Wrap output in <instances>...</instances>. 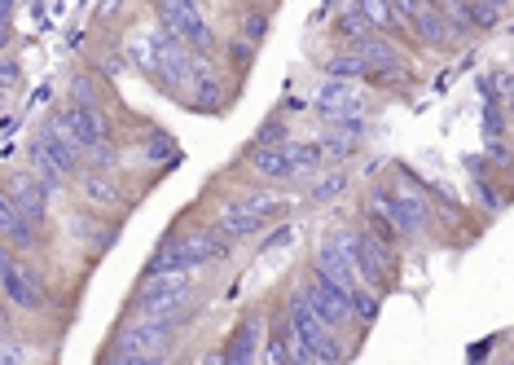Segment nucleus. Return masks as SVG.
<instances>
[{"label":"nucleus","mask_w":514,"mask_h":365,"mask_svg":"<svg viewBox=\"0 0 514 365\" xmlns=\"http://www.w3.org/2000/svg\"><path fill=\"white\" fill-rule=\"evenodd\" d=\"M36 150L44 154V159L53 163L62 176H80L84 172V150L75 146L71 137H62V132H53L49 124H44V132L36 137Z\"/></svg>","instance_id":"obj_13"},{"label":"nucleus","mask_w":514,"mask_h":365,"mask_svg":"<svg viewBox=\"0 0 514 365\" xmlns=\"http://www.w3.org/2000/svg\"><path fill=\"white\" fill-rule=\"evenodd\" d=\"M49 128L62 132V137H71L84 154L110 141V119H106L102 106H71V110H58V115H49Z\"/></svg>","instance_id":"obj_3"},{"label":"nucleus","mask_w":514,"mask_h":365,"mask_svg":"<svg viewBox=\"0 0 514 365\" xmlns=\"http://www.w3.org/2000/svg\"><path fill=\"white\" fill-rule=\"evenodd\" d=\"M264 27H268V18H264V14H251V18H247V40L260 44V40H264Z\"/></svg>","instance_id":"obj_30"},{"label":"nucleus","mask_w":514,"mask_h":365,"mask_svg":"<svg viewBox=\"0 0 514 365\" xmlns=\"http://www.w3.org/2000/svg\"><path fill=\"white\" fill-rule=\"evenodd\" d=\"M286 207L277 203V198H251V203H238V207H225V216H220V229H225V238H251L260 234L268 220H282Z\"/></svg>","instance_id":"obj_6"},{"label":"nucleus","mask_w":514,"mask_h":365,"mask_svg":"<svg viewBox=\"0 0 514 365\" xmlns=\"http://www.w3.org/2000/svg\"><path fill=\"white\" fill-rule=\"evenodd\" d=\"M198 365H225V352H203V361Z\"/></svg>","instance_id":"obj_32"},{"label":"nucleus","mask_w":514,"mask_h":365,"mask_svg":"<svg viewBox=\"0 0 514 365\" xmlns=\"http://www.w3.org/2000/svg\"><path fill=\"white\" fill-rule=\"evenodd\" d=\"M229 256V238L207 234V229H194L185 238H172L154 251V260L145 264V278H159V273H194L203 264H216Z\"/></svg>","instance_id":"obj_2"},{"label":"nucleus","mask_w":514,"mask_h":365,"mask_svg":"<svg viewBox=\"0 0 514 365\" xmlns=\"http://www.w3.org/2000/svg\"><path fill=\"white\" fill-rule=\"evenodd\" d=\"M251 168H255V176H264V181H290V176H295L286 146H255Z\"/></svg>","instance_id":"obj_16"},{"label":"nucleus","mask_w":514,"mask_h":365,"mask_svg":"<svg viewBox=\"0 0 514 365\" xmlns=\"http://www.w3.org/2000/svg\"><path fill=\"white\" fill-rule=\"evenodd\" d=\"M361 132H365L361 119H343V124H330L326 141H317V146L321 154H334V159H352L361 150Z\"/></svg>","instance_id":"obj_15"},{"label":"nucleus","mask_w":514,"mask_h":365,"mask_svg":"<svg viewBox=\"0 0 514 365\" xmlns=\"http://www.w3.org/2000/svg\"><path fill=\"white\" fill-rule=\"evenodd\" d=\"M361 110H365V97L356 93L352 84L330 80V84L317 93V115L330 119V124H343V119H361Z\"/></svg>","instance_id":"obj_12"},{"label":"nucleus","mask_w":514,"mask_h":365,"mask_svg":"<svg viewBox=\"0 0 514 365\" xmlns=\"http://www.w3.org/2000/svg\"><path fill=\"white\" fill-rule=\"evenodd\" d=\"M348 308H352V317H356L361 326H374V322H378V295L365 291V286H352Z\"/></svg>","instance_id":"obj_22"},{"label":"nucleus","mask_w":514,"mask_h":365,"mask_svg":"<svg viewBox=\"0 0 514 365\" xmlns=\"http://www.w3.org/2000/svg\"><path fill=\"white\" fill-rule=\"evenodd\" d=\"M106 365H167V357H128V352L110 348V357H106Z\"/></svg>","instance_id":"obj_29"},{"label":"nucleus","mask_w":514,"mask_h":365,"mask_svg":"<svg viewBox=\"0 0 514 365\" xmlns=\"http://www.w3.org/2000/svg\"><path fill=\"white\" fill-rule=\"evenodd\" d=\"M9 203H14V212H18V220L22 225H31V229H40L44 225V216H49V198H44V190H40V181L31 176L27 168L22 172H9Z\"/></svg>","instance_id":"obj_9"},{"label":"nucleus","mask_w":514,"mask_h":365,"mask_svg":"<svg viewBox=\"0 0 514 365\" xmlns=\"http://www.w3.org/2000/svg\"><path fill=\"white\" fill-rule=\"evenodd\" d=\"M0 330H5V300H0Z\"/></svg>","instance_id":"obj_34"},{"label":"nucleus","mask_w":514,"mask_h":365,"mask_svg":"<svg viewBox=\"0 0 514 365\" xmlns=\"http://www.w3.org/2000/svg\"><path fill=\"white\" fill-rule=\"evenodd\" d=\"M189 300H194V282L189 273H159V278H145V286L132 300L137 322H163V326H181L189 322Z\"/></svg>","instance_id":"obj_1"},{"label":"nucleus","mask_w":514,"mask_h":365,"mask_svg":"<svg viewBox=\"0 0 514 365\" xmlns=\"http://www.w3.org/2000/svg\"><path fill=\"white\" fill-rule=\"evenodd\" d=\"M260 361H264V365H290V339H286V330H282V326H273V330L264 335Z\"/></svg>","instance_id":"obj_21"},{"label":"nucleus","mask_w":514,"mask_h":365,"mask_svg":"<svg viewBox=\"0 0 514 365\" xmlns=\"http://www.w3.org/2000/svg\"><path fill=\"white\" fill-rule=\"evenodd\" d=\"M365 71V62L356 58V53L348 49V53H334V58L326 62V75L330 80H339V84H348V80H356V75Z\"/></svg>","instance_id":"obj_24"},{"label":"nucleus","mask_w":514,"mask_h":365,"mask_svg":"<svg viewBox=\"0 0 514 365\" xmlns=\"http://www.w3.org/2000/svg\"><path fill=\"white\" fill-rule=\"evenodd\" d=\"M286 154H290V168H295V176L299 172H312L321 159H326L317 141H295V146H286Z\"/></svg>","instance_id":"obj_23"},{"label":"nucleus","mask_w":514,"mask_h":365,"mask_svg":"<svg viewBox=\"0 0 514 365\" xmlns=\"http://www.w3.org/2000/svg\"><path fill=\"white\" fill-rule=\"evenodd\" d=\"M80 190L88 203H97V207H115L119 203V185L110 181L106 172H80Z\"/></svg>","instance_id":"obj_18"},{"label":"nucleus","mask_w":514,"mask_h":365,"mask_svg":"<svg viewBox=\"0 0 514 365\" xmlns=\"http://www.w3.org/2000/svg\"><path fill=\"white\" fill-rule=\"evenodd\" d=\"M18 242V247H31L36 242V229L31 225H22L18 220V212H14V203L5 198V190H0V242Z\"/></svg>","instance_id":"obj_17"},{"label":"nucleus","mask_w":514,"mask_h":365,"mask_svg":"<svg viewBox=\"0 0 514 365\" xmlns=\"http://www.w3.org/2000/svg\"><path fill=\"white\" fill-rule=\"evenodd\" d=\"M5 44H9V27H0V49H5Z\"/></svg>","instance_id":"obj_33"},{"label":"nucleus","mask_w":514,"mask_h":365,"mask_svg":"<svg viewBox=\"0 0 514 365\" xmlns=\"http://www.w3.org/2000/svg\"><path fill=\"white\" fill-rule=\"evenodd\" d=\"M295 295L312 308V317H317L321 326L334 330V335H339V330L352 322V308H348V295H352V291H343V286L317 278V273H312V282H304Z\"/></svg>","instance_id":"obj_4"},{"label":"nucleus","mask_w":514,"mask_h":365,"mask_svg":"<svg viewBox=\"0 0 514 365\" xmlns=\"http://www.w3.org/2000/svg\"><path fill=\"white\" fill-rule=\"evenodd\" d=\"M176 146H172V137H167V132H150V146H145V154H150L154 163L159 159H167V154H172Z\"/></svg>","instance_id":"obj_28"},{"label":"nucleus","mask_w":514,"mask_h":365,"mask_svg":"<svg viewBox=\"0 0 514 365\" xmlns=\"http://www.w3.org/2000/svg\"><path fill=\"white\" fill-rule=\"evenodd\" d=\"M172 326L163 322H132L124 335H119V352H128V357H167V348H172Z\"/></svg>","instance_id":"obj_10"},{"label":"nucleus","mask_w":514,"mask_h":365,"mask_svg":"<svg viewBox=\"0 0 514 365\" xmlns=\"http://www.w3.org/2000/svg\"><path fill=\"white\" fill-rule=\"evenodd\" d=\"M413 27L427 36V44H444L449 40V22H444L440 9H427V5H418V14H413Z\"/></svg>","instance_id":"obj_20"},{"label":"nucleus","mask_w":514,"mask_h":365,"mask_svg":"<svg viewBox=\"0 0 514 365\" xmlns=\"http://www.w3.org/2000/svg\"><path fill=\"white\" fill-rule=\"evenodd\" d=\"M462 18H466V27L488 31L501 18V5H484V0H475V5H462Z\"/></svg>","instance_id":"obj_25"},{"label":"nucleus","mask_w":514,"mask_h":365,"mask_svg":"<svg viewBox=\"0 0 514 365\" xmlns=\"http://www.w3.org/2000/svg\"><path fill=\"white\" fill-rule=\"evenodd\" d=\"M18 84V62H0V88H14Z\"/></svg>","instance_id":"obj_31"},{"label":"nucleus","mask_w":514,"mask_h":365,"mask_svg":"<svg viewBox=\"0 0 514 365\" xmlns=\"http://www.w3.org/2000/svg\"><path fill=\"white\" fill-rule=\"evenodd\" d=\"M348 242H352V234H334V238L321 242V251L312 256V273H317V278H326V282H334V286H343V291H352V286H356V269H352Z\"/></svg>","instance_id":"obj_7"},{"label":"nucleus","mask_w":514,"mask_h":365,"mask_svg":"<svg viewBox=\"0 0 514 365\" xmlns=\"http://www.w3.org/2000/svg\"><path fill=\"white\" fill-rule=\"evenodd\" d=\"M260 344H264V317L260 313L242 317L238 330L229 335V344L220 348L225 352V365H260Z\"/></svg>","instance_id":"obj_11"},{"label":"nucleus","mask_w":514,"mask_h":365,"mask_svg":"<svg viewBox=\"0 0 514 365\" xmlns=\"http://www.w3.org/2000/svg\"><path fill=\"white\" fill-rule=\"evenodd\" d=\"M370 207H374L378 216H387V225L400 229V234H422V229L431 225L427 198H418V194H409V190H400V194L374 190V194H370Z\"/></svg>","instance_id":"obj_5"},{"label":"nucleus","mask_w":514,"mask_h":365,"mask_svg":"<svg viewBox=\"0 0 514 365\" xmlns=\"http://www.w3.org/2000/svg\"><path fill=\"white\" fill-rule=\"evenodd\" d=\"M339 190H348V176H343V172H330L321 185H312V198H317V203H321V198H334Z\"/></svg>","instance_id":"obj_27"},{"label":"nucleus","mask_w":514,"mask_h":365,"mask_svg":"<svg viewBox=\"0 0 514 365\" xmlns=\"http://www.w3.org/2000/svg\"><path fill=\"white\" fill-rule=\"evenodd\" d=\"M189 84H194V93H189V97H194V110H220V102H225V88H220V80L207 71V66Z\"/></svg>","instance_id":"obj_19"},{"label":"nucleus","mask_w":514,"mask_h":365,"mask_svg":"<svg viewBox=\"0 0 514 365\" xmlns=\"http://www.w3.org/2000/svg\"><path fill=\"white\" fill-rule=\"evenodd\" d=\"M71 97H75V106H102L97 102V84H93V75H80L71 88Z\"/></svg>","instance_id":"obj_26"},{"label":"nucleus","mask_w":514,"mask_h":365,"mask_svg":"<svg viewBox=\"0 0 514 365\" xmlns=\"http://www.w3.org/2000/svg\"><path fill=\"white\" fill-rule=\"evenodd\" d=\"M383 247H387V242H378V234H352V242H348L352 269H356V278H365V286L383 282V273H387Z\"/></svg>","instance_id":"obj_14"},{"label":"nucleus","mask_w":514,"mask_h":365,"mask_svg":"<svg viewBox=\"0 0 514 365\" xmlns=\"http://www.w3.org/2000/svg\"><path fill=\"white\" fill-rule=\"evenodd\" d=\"M0 300L14 304V308H27V313H40L49 295H44L36 273H27V269H18L14 260H5L0 264Z\"/></svg>","instance_id":"obj_8"}]
</instances>
